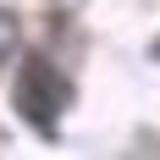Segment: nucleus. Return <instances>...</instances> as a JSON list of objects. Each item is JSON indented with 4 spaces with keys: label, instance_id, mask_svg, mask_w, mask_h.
I'll return each mask as SVG.
<instances>
[{
    "label": "nucleus",
    "instance_id": "f257e3e1",
    "mask_svg": "<svg viewBox=\"0 0 160 160\" xmlns=\"http://www.w3.org/2000/svg\"><path fill=\"white\" fill-rule=\"evenodd\" d=\"M61 105H66V83H61V72H55L44 55H22V72H17V111L28 116V127L55 132Z\"/></svg>",
    "mask_w": 160,
    "mask_h": 160
},
{
    "label": "nucleus",
    "instance_id": "f03ea898",
    "mask_svg": "<svg viewBox=\"0 0 160 160\" xmlns=\"http://www.w3.org/2000/svg\"><path fill=\"white\" fill-rule=\"evenodd\" d=\"M6 55H17V17L11 11H0V61Z\"/></svg>",
    "mask_w": 160,
    "mask_h": 160
}]
</instances>
